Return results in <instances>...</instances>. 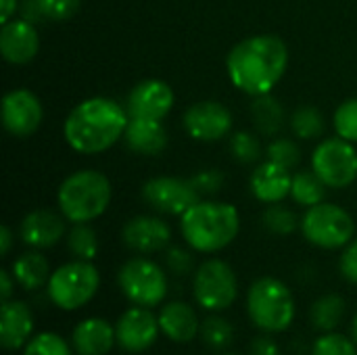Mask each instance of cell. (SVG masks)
Returning <instances> with one entry per match:
<instances>
[{
	"mask_svg": "<svg viewBox=\"0 0 357 355\" xmlns=\"http://www.w3.org/2000/svg\"><path fill=\"white\" fill-rule=\"evenodd\" d=\"M201 337L211 349H226L234 341V326L222 316H209L201 324Z\"/></svg>",
	"mask_w": 357,
	"mask_h": 355,
	"instance_id": "29",
	"label": "cell"
},
{
	"mask_svg": "<svg viewBox=\"0 0 357 355\" xmlns=\"http://www.w3.org/2000/svg\"><path fill=\"white\" fill-rule=\"evenodd\" d=\"M195 299L203 310L222 312L228 310L238 293L234 270L222 259H209L201 264L192 282Z\"/></svg>",
	"mask_w": 357,
	"mask_h": 355,
	"instance_id": "9",
	"label": "cell"
},
{
	"mask_svg": "<svg viewBox=\"0 0 357 355\" xmlns=\"http://www.w3.org/2000/svg\"><path fill=\"white\" fill-rule=\"evenodd\" d=\"M142 197L153 209L169 216H182L199 203V190L180 178H153L142 186Z\"/></svg>",
	"mask_w": 357,
	"mask_h": 355,
	"instance_id": "11",
	"label": "cell"
},
{
	"mask_svg": "<svg viewBox=\"0 0 357 355\" xmlns=\"http://www.w3.org/2000/svg\"><path fill=\"white\" fill-rule=\"evenodd\" d=\"M261 222H264V226H266L270 232L280 234V236L293 234V232L297 230V226H299V218H297L291 209H287V207H282V205H278V203H272V205L264 211Z\"/></svg>",
	"mask_w": 357,
	"mask_h": 355,
	"instance_id": "30",
	"label": "cell"
},
{
	"mask_svg": "<svg viewBox=\"0 0 357 355\" xmlns=\"http://www.w3.org/2000/svg\"><path fill=\"white\" fill-rule=\"evenodd\" d=\"M289 65V48L278 36L261 33L238 42L226 61L230 82L251 94H270Z\"/></svg>",
	"mask_w": 357,
	"mask_h": 355,
	"instance_id": "1",
	"label": "cell"
},
{
	"mask_svg": "<svg viewBox=\"0 0 357 355\" xmlns=\"http://www.w3.org/2000/svg\"><path fill=\"white\" fill-rule=\"evenodd\" d=\"M161 333L174 343H188L201 333V322L197 312L184 301L167 303L159 314Z\"/></svg>",
	"mask_w": 357,
	"mask_h": 355,
	"instance_id": "21",
	"label": "cell"
},
{
	"mask_svg": "<svg viewBox=\"0 0 357 355\" xmlns=\"http://www.w3.org/2000/svg\"><path fill=\"white\" fill-rule=\"evenodd\" d=\"M335 130L341 138L357 142V98L345 100L335 113Z\"/></svg>",
	"mask_w": 357,
	"mask_h": 355,
	"instance_id": "35",
	"label": "cell"
},
{
	"mask_svg": "<svg viewBox=\"0 0 357 355\" xmlns=\"http://www.w3.org/2000/svg\"><path fill=\"white\" fill-rule=\"evenodd\" d=\"M172 241L169 226L151 216H138L123 226V243L126 247L138 253H157L167 249Z\"/></svg>",
	"mask_w": 357,
	"mask_h": 355,
	"instance_id": "17",
	"label": "cell"
},
{
	"mask_svg": "<svg viewBox=\"0 0 357 355\" xmlns=\"http://www.w3.org/2000/svg\"><path fill=\"white\" fill-rule=\"evenodd\" d=\"M10 247H13V232H10L8 226H2L0 228V253L8 255Z\"/></svg>",
	"mask_w": 357,
	"mask_h": 355,
	"instance_id": "43",
	"label": "cell"
},
{
	"mask_svg": "<svg viewBox=\"0 0 357 355\" xmlns=\"http://www.w3.org/2000/svg\"><path fill=\"white\" fill-rule=\"evenodd\" d=\"M65 218V216H63ZM48 209H36L21 222V239L33 249H48L65 236V220Z\"/></svg>",
	"mask_w": 357,
	"mask_h": 355,
	"instance_id": "18",
	"label": "cell"
},
{
	"mask_svg": "<svg viewBox=\"0 0 357 355\" xmlns=\"http://www.w3.org/2000/svg\"><path fill=\"white\" fill-rule=\"evenodd\" d=\"M303 236L320 249H339L351 243L356 224L351 216L333 203H318L301 220Z\"/></svg>",
	"mask_w": 357,
	"mask_h": 355,
	"instance_id": "7",
	"label": "cell"
},
{
	"mask_svg": "<svg viewBox=\"0 0 357 355\" xmlns=\"http://www.w3.org/2000/svg\"><path fill=\"white\" fill-rule=\"evenodd\" d=\"M190 182L199 190V195H213V192H218L222 188L224 174L218 172V169H207V172H201L195 178H190Z\"/></svg>",
	"mask_w": 357,
	"mask_h": 355,
	"instance_id": "39",
	"label": "cell"
},
{
	"mask_svg": "<svg viewBox=\"0 0 357 355\" xmlns=\"http://www.w3.org/2000/svg\"><path fill=\"white\" fill-rule=\"evenodd\" d=\"M23 355H71L69 345L54 333H40L27 341Z\"/></svg>",
	"mask_w": 357,
	"mask_h": 355,
	"instance_id": "32",
	"label": "cell"
},
{
	"mask_svg": "<svg viewBox=\"0 0 357 355\" xmlns=\"http://www.w3.org/2000/svg\"><path fill=\"white\" fill-rule=\"evenodd\" d=\"M119 289L123 295L140 308H155L167 295V276L151 259L134 257L126 262L117 274Z\"/></svg>",
	"mask_w": 357,
	"mask_h": 355,
	"instance_id": "8",
	"label": "cell"
},
{
	"mask_svg": "<svg viewBox=\"0 0 357 355\" xmlns=\"http://www.w3.org/2000/svg\"><path fill=\"white\" fill-rule=\"evenodd\" d=\"M159 331H161L159 318L153 316L151 308H140V305L123 312L115 326L119 347L130 354H140L153 347L159 337Z\"/></svg>",
	"mask_w": 357,
	"mask_h": 355,
	"instance_id": "12",
	"label": "cell"
},
{
	"mask_svg": "<svg viewBox=\"0 0 357 355\" xmlns=\"http://www.w3.org/2000/svg\"><path fill=\"white\" fill-rule=\"evenodd\" d=\"M40 48L38 31L33 23L25 19H13L2 25L0 33V52L13 65L29 63Z\"/></svg>",
	"mask_w": 357,
	"mask_h": 355,
	"instance_id": "16",
	"label": "cell"
},
{
	"mask_svg": "<svg viewBox=\"0 0 357 355\" xmlns=\"http://www.w3.org/2000/svg\"><path fill=\"white\" fill-rule=\"evenodd\" d=\"M2 123L17 138L33 134L42 123V105L38 96L23 88L8 92L2 100Z\"/></svg>",
	"mask_w": 357,
	"mask_h": 355,
	"instance_id": "14",
	"label": "cell"
},
{
	"mask_svg": "<svg viewBox=\"0 0 357 355\" xmlns=\"http://www.w3.org/2000/svg\"><path fill=\"white\" fill-rule=\"evenodd\" d=\"M33 333L31 310L23 301H4L0 310V343L13 352L27 345Z\"/></svg>",
	"mask_w": 357,
	"mask_h": 355,
	"instance_id": "19",
	"label": "cell"
},
{
	"mask_svg": "<svg viewBox=\"0 0 357 355\" xmlns=\"http://www.w3.org/2000/svg\"><path fill=\"white\" fill-rule=\"evenodd\" d=\"M226 355H230V354H226Z\"/></svg>",
	"mask_w": 357,
	"mask_h": 355,
	"instance_id": "46",
	"label": "cell"
},
{
	"mask_svg": "<svg viewBox=\"0 0 357 355\" xmlns=\"http://www.w3.org/2000/svg\"><path fill=\"white\" fill-rule=\"evenodd\" d=\"M268 161L278 163L287 169H295L301 161L299 146L289 138H278L268 146Z\"/></svg>",
	"mask_w": 357,
	"mask_h": 355,
	"instance_id": "36",
	"label": "cell"
},
{
	"mask_svg": "<svg viewBox=\"0 0 357 355\" xmlns=\"http://www.w3.org/2000/svg\"><path fill=\"white\" fill-rule=\"evenodd\" d=\"M111 203V184L107 176L94 169H82L63 180L59 188L61 213L73 224H88L105 213Z\"/></svg>",
	"mask_w": 357,
	"mask_h": 355,
	"instance_id": "4",
	"label": "cell"
},
{
	"mask_svg": "<svg viewBox=\"0 0 357 355\" xmlns=\"http://www.w3.org/2000/svg\"><path fill=\"white\" fill-rule=\"evenodd\" d=\"M123 138L128 146L140 155H159L167 146V130L161 119L130 117Z\"/></svg>",
	"mask_w": 357,
	"mask_h": 355,
	"instance_id": "23",
	"label": "cell"
},
{
	"mask_svg": "<svg viewBox=\"0 0 357 355\" xmlns=\"http://www.w3.org/2000/svg\"><path fill=\"white\" fill-rule=\"evenodd\" d=\"M249 355H282L278 343L270 337H257L253 343H251V349Z\"/></svg>",
	"mask_w": 357,
	"mask_h": 355,
	"instance_id": "41",
	"label": "cell"
},
{
	"mask_svg": "<svg viewBox=\"0 0 357 355\" xmlns=\"http://www.w3.org/2000/svg\"><path fill=\"white\" fill-rule=\"evenodd\" d=\"M180 228L184 241L201 253H215L228 247L241 228L236 207L215 201H199L182 213Z\"/></svg>",
	"mask_w": 357,
	"mask_h": 355,
	"instance_id": "3",
	"label": "cell"
},
{
	"mask_svg": "<svg viewBox=\"0 0 357 355\" xmlns=\"http://www.w3.org/2000/svg\"><path fill=\"white\" fill-rule=\"evenodd\" d=\"M67 247L75 259L92 262L98 253V236L88 224H75L67 236Z\"/></svg>",
	"mask_w": 357,
	"mask_h": 355,
	"instance_id": "28",
	"label": "cell"
},
{
	"mask_svg": "<svg viewBox=\"0 0 357 355\" xmlns=\"http://www.w3.org/2000/svg\"><path fill=\"white\" fill-rule=\"evenodd\" d=\"M184 130L195 140L213 142V140H220L226 134H230L232 115L224 105H220L215 100L195 103L184 113Z\"/></svg>",
	"mask_w": 357,
	"mask_h": 355,
	"instance_id": "13",
	"label": "cell"
},
{
	"mask_svg": "<svg viewBox=\"0 0 357 355\" xmlns=\"http://www.w3.org/2000/svg\"><path fill=\"white\" fill-rule=\"evenodd\" d=\"M351 335H354V341H356V345H357V314H356V318H354V326H351Z\"/></svg>",
	"mask_w": 357,
	"mask_h": 355,
	"instance_id": "45",
	"label": "cell"
},
{
	"mask_svg": "<svg viewBox=\"0 0 357 355\" xmlns=\"http://www.w3.org/2000/svg\"><path fill=\"white\" fill-rule=\"evenodd\" d=\"M247 312L259 331L268 335L282 333L295 318V299L282 280L264 276L255 280L247 293Z\"/></svg>",
	"mask_w": 357,
	"mask_h": 355,
	"instance_id": "5",
	"label": "cell"
},
{
	"mask_svg": "<svg viewBox=\"0 0 357 355\" xmlns=\"http://www.w3.org/2000/svg\"><path fill=\"white\" fill-rule=\"evenodd\" d=\"M71 341L77 355H107L113 349L117 335L115 326H111L107 320L88 318L75 326Z\"/></svg>",
	"mask_w": 357,
	"mask_h": 355,
	"instance_id": "22",
	"label": "cell"
},
{
	"mask_svg": "<svg viewBox=\"0 0 357 355\" xmlns=\"http://www.w3.org/2000/svg\"><path fill=\"white\" fill-rule=\"evenodd\" d=\"M312 169L331 188H345L357 178V151L345 138H328L312 155Z\"/></svg>",
	"mask_w": 357,
	"mask_h": 355,
	"instance_id": "10",
	"label": "cell"
},
{
	"mask_svg": "<svg viewBox=\"0 0 357 355\" xmlns=\"http://www.w3.org/2000/svg\"><path fill=\"white\" fill-rule=\"evenodd\" d=\"M291 128L295 132V136L310 140L316 138L318 134H322L324 130V119L320 115V111H316L314 107H301L293 113L291 117Z\"/></svg>",
	"mask_w": 357,
	"mask_h": 355,
	"instance_id": "31",
	"label": "cell"
},
{
	"mask_svg": "<svg viewBox=\"0 0 357 355\" xmlns=\"http://www.w3.org/2000/svg\"><path fill=\"white\" fill-rule=\"evenodd\" d=\"M0 21L2 23H6V21H10V17H13V13L17 10V0H0Z\"/></svg>",
	"mask_w": 357,
	"mask_h": 355,
	"instance_id": "44",
	"label": "cell"
},
{
	"mask_svg": "<svg viewBox=\"0 0 357 355\" xmlns=\"http://www.w3.org/2000/svg\"><path fill=\"white\" fill-rule=\"evenodd\" d=\"M13 278L25 291H38L50 280V266L42 253L27 251L13 264Z\"/></svg>",
	"mask_w": 357,
	"mask_h": 355,
	"instance_id": "24",
	"label": "cell"
},
{
	"mask_svg": "<svg viewBox=\"0 0 357 355\" xmlns=\"http://www.w3.org/2000/svg\"><path fill=\"white\" fill-rule=\"evenodd\" d=\"M345 314V301L339 295H324L312 305L310 318L316 331L320 333H333Z\"/></svg>",
	"mask_w": 357,
	"mask_h": 355,
	"instance_id": "26",
	"label": "cell"
},
{
	"mask_svg": "<svg viewBox=\"0 0 357 355\" xmlns=\"http://www.w3.org/2000/svg\"><path fill=\"white\" fill-rule=\"evenodd\" d=\"M174 107V92L161 80L140 82L128 96V115L142 119H163Z\"/></svg>",
	"mask_w": 357,
	"mask_h": 355,
	"instance_id": "15",
	"label": "cell"
},
{
	"mask_svg": "<svg viewBox=\"0 0 357 355\" xmlns=\"http://www.w3.org/2000/svg\"><path fill=\"white\" fill-rule=\"evenodd\" d=\"M100 287V274L90 262H71L50 274L48 297L50 301L67 312L79 310L92 301Z\"/></svg>",
	"mask_w": 357,
	"mask_h": 355,
	"instance_id": "6",
	"label": "cell"
},
{
	"mask_svg": "<svg viewBox=\"0 0 357 355\" xmlns=\"http://www.w3.org/2000/svg\"><path fill=\"white\" fill-rule=\"evenodd\" d=\"M312 355H357L356 341L339 333H324L316 343Z\"/></svg>",
	"mask_w": 357,
	"mask_h": 355,
	"instance_id": "33",
	"label": "cell"
},
{
	"mask_svg": "<svg viewBox=\"0 0 357 355\" xmlns=\"http://www.w3.org/2000/svg\"><path fill=\"white\" fill-rule=\"evenodd\" d=\"M251 115H253L255 126L259 128V132L268 134V136L278 134L282 123H284V109L270 94L255 96V103L251 105Z\"/></svg>",
	"mask_w": 357,
	"mask_h": 355,
	"instance_id": "25",
	"label": "cell"
},
{
	"mask_svg": "<svg viewBox=\"0 0 357 355\" xmlns=\"http://www.w3.org/2000/svg\"><path fill=\"white\" fill-rule=\"evenodd\" d=\"M42 19H50V21H65L71 19L82 0H33Z\"/></svg>",
	"mask_w": 357,
	"mask_h": 355,
	"instance_id": "37",
	"label": "cell"
},
{
	"mask_svg": "<svg viewBox=\"0 0 357 355\" xmlns=\"http://www.w3.org/2000/svg\"><path fill=\"white\" fill-rule=\"evenodd\" d=\"M0 287H2V293H0L2 303L4 301H10V295H13V278H10V274L6 270L0 272Z\"/></svg>",
	"mask_w": 357,
	"mask_h": 355,
	"instance_id": "42",
	"label": "cell"
},
{
	"mask_svg": "<svg viewBox=\"0 0 357 355\" xmlns=\"http://www.w3.org/2000/svg\"><path fill=\"white\" fill-rule=\"evenodd\" d=\"M326 195V184L320 180L316 172H297L293 176V186H291V197L295 203L303 207H314L324 201Z\"/></svg>",
	"mask_w": 357,
	"mask_h": 355,
	"instance_id": "27",
	"label": "cell"
},
{
	"mask_svg": "<svg viewBox=\"0 0 357 355\" xmlns=\"http://www.w3.org/2000/svg\"><path fill=\"white\" fill-rule=\"evenodd\" d=\"M165 266L169 268L172 274H176V276H186V274L192 270L195 259H192V255H190L186 249L172 247V249H167V253H165Z\"/></svg>",
	"mask_w": 357,
	"mask_h": 355,
	"instance_id": "38",
	"label": "cell"
},
{
	"mask_svg": "<svg viewBox=\"0 0 357 355\" xmlns=\"http://www.w3.org/2000/svg\"><path fill=\"white\" fill-rule=\"evenodd\" d=\"M291 186H293L291 169L272 161L261 163L251 176V190L255 199H259L261 203L284 201L291 195Z\"/></svg>",
	"mask_w": 357,
	"mask_h": 355,
	"instance_id": "20",
	"label": "cell"
},
{
	"mask_svg": "<svg viewBox=\"0 0 357 355\" xmlns=\"http://www.w3.org/2000/svg\"><path fill=\"white\" fill-rule=\"evenodd\" d=\"M341 274L351 285H357V239L351 241L341 257Z\"/></svg>",
	"mask_w": 357,
	"mask_h": 355,
	"instance_id": "40",
	"label": "cell"
},
{
	"mask_svg": "<svg viewBox=\"0 0 357 355\" xmlns=\"http://www.w3.org/2000/svg\"><path fill=\"white\" fill-rule=\"evenodd\" d=\"M128 109L111 98L96 96L79 103L65 119V140L77 153L94 155L111 149L126 132Z\"/></svg>",
	"mask_w": 357,
	"mask_h": 355,
	"instance_id": "2",
	"label": "cell"
},
{
	"mask_svg": "<svg viewBox=\"0 0 357 355\" xmlns=\"http://www.w3.org/2000/svg\"><path fill=\"white\" fill-rule=\"evenodd\" d=\"M230 151L232 157L241 163H255L261 157V144L255 136L249 132H236L230 138Z\"/></svg>",
	"mask_w": 357,
	"mask_h": 355,
	"instance_id": "34",
	"label": "cell"
}]
</instances>
